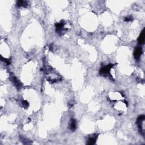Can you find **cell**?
<instances>
[{
    "instance_id": "3957f363",
    "label": "cell",
    "mask_w": 145,
    "mask_h": 145,
    "mask_svg": "<svg viewBox=\"0 0 145 145\" xmlns=\"http://www.w3.org/2000/svg\"><path fill=\"white\" fill-rule=\"evenodd\" d=\"M97 138H98V136L96 134H93L92 136H90L88 138L87 144L90 145L95 144V142H96Z\"/></svg>"
},
{
    "instance_id": "9c48e42d",
    "label": "cell",
    "mask_w": 145,
    "mask_h": 145,
    "mask_svg": "<svg viewBox=\"0 0 145 145\" xmlns=\"http://www.w3.org/2000/svg\"><path fill=\"white\" fill-rule=\"evenodd\" d=\"M132 19H133L132 17H131V16H129V17H127L125 18L124 21L125 22H129V21H131Z\"/></svg>"
},
{
    "instance_id": "8992f818",
    "label": "cell",
    "mask_w": 145,
    "mask_h": 145,
    "mask_svg": "<svg viewBox=\"0 0 145 145\" xmlns=\"http://www.w3.org/2000/svg\"><path fill=\"white\" fill-rule=\"evenodd\" d=\"M77 128V123L74 119H72L70 121V129L72 131H74Z\"/></svg>"
},
{
    "instance_id": "277c9868",
    "label": "cell",
    "mask_w": 145,
    "mask_h": 145,
    "mask_svg": "<svg viewBox=\"0 0 145 145\" xmlns=\"http://www.w3.org/2000/svg\"><path fill=\"white\" fill-rule=\"evenodd\" d=\"M63 25H64V23H63V21H61V22L57 23L56 24V31L59 34H60L61 32H62V31H64Z\"/></svg>"
},
{
    "instance_id": "7a4b0ae2",
    "label": "cell",
    "mask_w": 145,
    "mask_h": 145,
    "mask_svg": "<svg viewBox=\"0 0 145 145\" xmlns=\"http://www.w3.org/2000/svg\"><path fill=\"white\" fill-rule=\"evenodd\" d=\"M142 54V48L140 47H138L135 49L134 52V56L136 60H138L140 59L141 54Z\"/></svg>"
},
{
    "instance_id": "30bf717a",
    "label": "cell",
    "mask_w": 145,
    "mask_h": 145,
    "mask_svg": "<svg viewBox=\"0 0 145 145\" xmlns=\"http://www.w3.org/2000/svg\"><path fill=\"white\" fill-rule=\"evenodd\" d=\"M2 60L4 61L7 65L10 64V60L9 59H2Z\"/></svg>"
},
{
    "instance_id": "6da1fadb",
    "label": "cell",
    "mask_w": 145,
    "mask_h": 145,
    "mask_svg": "<svg viewBox=\"0 0 145 145\" xmlns=\"http://www.w3.org/2000/svg\"><path fill=\"white\" fill-rule=\"evenodd\" d=\"M113 66L114 64H109L105 66H103V67L101 68L99 73L102 75H106L107 74H109L110 70Z\"/></svg>"
},
{
    "instance_id": "5b68a950",
    "label": "cell",
    "mask_w": 145,
    "mask_h": 145,
    "mask_svg": "<svg viewBox=\"0 0 145 145\" xmlns=\"http://www.w3.org/2000/svg\"><path fill=\"white\" fill-rule=\"evenodd\" d=\"M138 42L139 44L142 45L144 44L145 43V30H143L142 31L141 33L139 36L138 39Z\"/></svg>"
},
{
    "instance_id": "52a82bcc",
    "label": "cell",
    "mask_w": 145,
    "mask_h": 145,
    "mask_svg": "<svg viewBox=\"0 0 145 145\" xmlns=\"http://www.w3.org/2000/svg\"><path fill=\"white\" fill-rule=\"evenodd\" d=\"M17 5L18 6V7H26L28 5V4H27V2L25 1H18L17 2Z\"/></svg>"
},
{
    "instance_id": "ba28073f",
    "label": "cell",
    "mask_w": 145,
    "mask_h": 145,
    "mask_svg": "<svg viewBox=\"0 0 145 145\" xmlns=\"http://www.w3.org/2000/svg\"><path fill=\"white\" fill-rule=\"evenodd\" d=\"M22 105H23V106L24 108H27V107H28V103L27 102L26 100H24L22 101Z\"/></svg>"
}]
</instances>
